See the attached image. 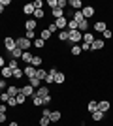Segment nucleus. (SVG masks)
I'll use <instances>...</instances> for the list:
<instances>
[{
	"label": "nucleus",
	"instance_id": "15",
	"mask_svg": "<svg viewBox=\"0 0 113 126\" xmlns=\"http://www.w3.org/2000/svg\"><path fill=\"white\" fill-rule=\"evenodd\" d=\"M23 72H25V77H28V79H32V77H36V68L34 66H23Z\"/></svg>",
	"mask_w": 113,
	"mask_h": 126
},
{
	"label": "nucleus",
	"instance_id": "8",
	"mask_svg": "<svg viewBox=\"0 0 113 126\" xmlns=\"http://www.w3.org/2000/svg\"><path fill=\"white\" fill-rule=\"evenodd\" d=\"M92 28H94V32H98V34H102V32L106 30V28H108V21H104V19H100V21H94Z\"/></svg>",
	"mask_w": 113,
	"mask_h": 126
},
{
	"label": "nucleus",
	"instance_id": "37",
	"mask_svg": "<svg viewBox=\"0 0 113 126\" xmlns=\"http://www.w3.org/2000/svg\"><path fill=\"white\" fill-rule=\"evenodd\" d=\"M32 6H34V10H43V6H45V0H34Z\"/></svg>",
	"mask_w": 113,
	"mask_h": 126
},
{
	"label": "nucleus",
	"instance_id": "19",
	"mask_svg": "<svg viewBox=\"0 0 113 126\" xmlns=\"http://www.w3.org/2000/svg\"><path fill=\"white\" fill-rule=\"evenodd\" d=\"M91 119H92V122H102L104 119H106V113H102V111H94V113H91Z\"/></svg>",
	"mask_w": 113,
	"mask_h": 126
},
{
	"label": "nucleus",
	"instance_id": "48",
	"mask_svg": "<svg viewBox=\"0 0 113 126\" xmlns=\"http://www.w3.org/2000/svg\"><path fill=\"white\" fill-rule=\"evenodd\" d=\"M79 47H81V51H83V53L91 51V45H89V43H83V42H81V43H79Z\"/></svg>",
	"mask_w": 113,
	"mask_h": 126
},
{
	"label": "nucleus",
	"instance_id": "33",
	"mask_svg": "<svg viewBox=\"0 0 113 126\" xmlns=\"http://www.w3.org/2000/svg\"><path fill=\"white\" fill-rule=\"evenodd\" d=\"M6 105H8V107H10L11 111L15 109V107H17V100H15V96H10V100L6 102Z\"/></svg>",
	"mask_w": 113,
	"mask_h": 126
},
{
	"label": "nucleus",
	"instance_id": "11",
	"mask_svg": "<svg viewBox=\"0 0 113 126\" xmlns=\"http://www.w3.org/2000/svg\"><path fill=\"white\" fill-rule=\"evenodd\" d=\"M109 109H111V102H109V100H98V111L108 113Z\"/></svg>",
	"mask_w": 113,
	"mask_h": 126
},
{
	"label": "nucleus",
	"instance_id": "17",
	"mask_svg": "<svg viewBox=\"0 0 113 126\" xmlns=\"http://www.w3.org/2000/svg\"><path fill=\"white\" fill-rule=\"evenodd\" d=\"M38 38H42V40H43V42H45V43H47V42H51V40H53V34H51V32H49L47 30V28H43V30L42 32H40V34H38Z\"/></svg>",
	"mask_w": 113,
	"mask_h": 126
},
{
	"label": "nucleus",
	"instance_id": "36",
	"mask_svg": "<svg viewBox=\"0 0 113 126\" xmlns=\"http://www.w3.org/2000/svg\"><path fill=\"white\" fill-rule=\"evenodd\" d=\"M38 124H40V126H49V124H51V121H49V117H42V115H40Z\"/></svg>",
	"mask_w": 113,
	"mask_h": 126
},
{
	"label": "nucleus",
	"instance_id": "42",
	"mask_svg": "<svg viewBox=\"0 0 113 126\" xmlns=\"http://www.w3.org/2000/svg\"><path fill=\"white\" fill-rule=\"evenodd\" d=\"M51 102H53V96H51V94H49V96H45V98H42L43 107H49V105H51Z\"/></svg>",
	"mask_w": 113,
	"mask_h": 126
},
{
	"label": "nucleus",
	"instance_id": "40",
	"mask_svg": "<svg viewBox=\"0 0 113 126\" xmlns=\"http://www.w3.org/2000/svg\"><path fill=\"white\" fill-rule=\"evenodd\" d=\"M32 105H34V107H43L42 98H40V96H32Z\"/></svg>",
	"mask_w": 113,
	"mask_h": 126
},
{
	"label": "nucleus",
	"instance_id": "52",
	"mask_svg": "<svg viewBox=\"0 0 113 126\" xmlns=\"http://www.w3.org/2000/svg\"><path fill=\"white\" fill-rule=\"evenodd\" d=\"M4 66H8V62H6L4 55H0V68H4Z\"/></svg>",
	"mask_w": 113,
	"mask_h": 126
},
{
	"label": "nucleus",
	"instance_id": "32",
	"mask_svg": "<svg viewBox=\"0 0 113 126\" xmlns=\"http://www.w3.org/2000/svg\"><path fill=\"white\" fill-rule=\"evenodd\" d=\"M43 17H45V11H43V10H34L32 19H36V21L40 23V19H43Z\"/></svg>",
	"mask_w": 113,
	"mask_h": 126
},
{
	"label": "nucleus",
	"instance_id": "22",
	"mask_svg": "<svg viewBox=\"0 0 113 126\" xmlns=\"http://www.w3.org/2000/svg\"><path fill=\"white\" fill-rule=\"evenodd\" d=\"M32 57H34V55H32V53H30V51H25V53H23L21 60H23V62H25V66H28V64L32 62Z\"/></svg>",
	"mask_w": 113,
	"mask_h": 126
},
{
	"label": "nucleus",
	"instance_id": "55",
	"mask_svg": "<svg viewBox=\"0 0 113 126\" xmlns=\"http://www.w3.org/2000/svg\"><path fill=\"white\" fill-rule=\"evenodd\" d=\"M4 11H6V8H4V6H0V15H2Z\"/></svg>",
	"mask_w": 113,
	"mask_h": 126
},
{
	"label": "nucleus",
	"instance_id": "5",
	"mask_svg": "<svg viewBox=\"0 0 113 126\" xmlns=\"http://www.w3.org/2000/svg\"><path fill=\"white\" fill-rule=\"evenodd\" d=\"M55 74H57V66H51V68L47 70V77L43 79V81H45V85H55Z\"/></svg>",
	"mask_w": 113,
	"mask_h": 126
},
{
	"label": "nucleus",
	"instance_id": "56",
	"mask_svg": "<svg viewBox=\"0 0 113 126\" xmlns=\"http://www.w3.org/2000/svg\"><path fill=\"white\" fill-rule=\"evenodd\" d=\"M0 92H2V90H0Z\"/></svg>",
	"mask_w": 113,
	"mask_h": 126
},
{
	"label": "nucleus",
	"instance_id": "26",
	"mask_svg": "<svg viewBox=\"0 0 113 126\" xmlns=\"http://www.w3.org/2000/svg\"><path fill=\"white\" fill-rule=\"evenodd\" d=\"M94 34H92V32H85V34H83V43H89V45H91L92 42H94Z\"/></svg>",
	"mask_w": 113,
	"mask_h": 126
},
{
	"label": "nucleus",
	"instance_id": "18",
	"mask_svg": "<svg viewBox=\"0 0 113 126\" xmlns=\"http://www.w3.org/2000/svg\"><path fill=\"white\" fill-rule=\"evenodd\" d=\"M42 64H43V57H42V55H34L30 66H34V68L38 70V68H42Z\"/></svg>",
	"mask_w": 113,
	"mask_h": 126
},
{
	"label": "nucleus",
	"instance_id": "14",
	"mask_svg": "<svg viewBox=\"0 0 113 126\" xmlns=\"http://www.w3.org/2000/svg\"><path fill=\"white\" fill-rule=\"evenodd\" d=\"M0 77H2V79H6V81H8V79H11V77H13V70H11V68H8V66L0 68Z\"/></svg>",
	"mask_w": 113,
	"mask_h": 126
},
{
	"label": "nucleus",
	"instance_id": "12",
	"mask_svg": "<svg viewBox=\"0 0 113 126\" xmlns=\"http://www.w3.org/2000/svg\"><path fill=\"white\" fill-rule=\"evenodd\" d=\"M21 10H23V13L27 15V19L34 15V6H32V2H27V4H23V8H21Z\"/></svg>",
	"mask_w": 113,
	"mask_h": 126
},
{
	"label": "nucleus",
	"instance_id": "35",
	"mask_svg": "<svg viewBox=\"0 0 113 126\" xmlns=\"http://www.w3.org/2000/svg\"><path fill=\"white\" fill-rule=\"evenodd\" d=\"M111 38H113V30L111 28H106V30L102 32V40L106 42V40H111Z\"/></svg>",
	"mask_w": 113,
	"mask_h": 126
},
{
	"label": "nucleus",
	"instance_id": "9",
	"mask_svg": "<svg viewBox=\"0 0 113 126\" xmlns=\"http://www.w3.org/2000/svg\"><path fill=\"white\" fill-rule=\"evenodd\" d=\"M49 94H51V89H49L47 85L43 83L42 87H40V89H36V94H34V96H40V98H45V96H49Z\"/></svg>",
	"mask_w": 113,
	"mask_h": 126
},
{
	"label": "nucleus",
	"instance_id": "45",
	"mask_svg": "<svg viewBox=\"0 0 113 126\" xmlns=\"http://www.w3.org/2000/svg\"><path fill=\"white\" fill-rule=\"evenodd\" d=\"M8 100H10V94H8L6 90H4V92H0V102H2V104H6Z\"/></svg>",
	"mask_w": 113,
	"mask_h": 126
},
{
	"label": "nucleus",
	"instance_id": "24",
	"mask_svg": "<svg viewBox=\"0 0 113 126\" xmlns=\"http://www.w3.org/2000/svg\"><path fill=\"white\" fill-rule=\"evenodd\" d=\"M23 53H25V51H23V49H19V47H15V49H13V51H11V53H10V58H15V60H19V58H21V57H23Z\"/></svg>",
	"mask_w": 113,
	"mask_h": 126
},
{
	"label": "nucleus",
	"instance_id": "53",
	"mask_svg": "<svg viewBox=\"0 0 113 126\" xmlns=\"http://www.w3.org/2000/svg\"><path fill=\"white\" fill-rule=\"evenodd\" d=\"M0 6H4V8L6 6H11V0H0Z\"/></svg>",
	"mask_w": 113,
	"mask_h": 126
},
{
	"label": "nucleus",
	"instance_id": "4",
	"mask_svg": "<svg viewBox=\"0 0 113 126\" xmlns=\"http://www.w3.org/2000/svg\"><path fill=\"white\" fill-rule=\"evenodd\" d=\"M38 26H40V23H38L36 19H32V17H28L27 21L23 23V28H25V32H27V30H36Z\"/></svg>",
	"mask_w": 113,
	"mask_h": 126
},
{
	"label": "nucleus",
	"instance_id": "54",
	"mask_svg": "<svg viewBox=\"0 0 113 126\" xmlns=\"http://www.w3.org/2000/svg\"><path fill=\"white\" fill-rule=\"evenodd\" d=\"M8 126H19V122H17V121H10V122H8Z\"/></svg>",
	"mask_w": 113,
	"mask_h": 126
},
{
	"label": "nucleus",
	"instance_id": "1",
	"mask_svg": "<svg viewBox=\"0 0 113 126\" xmlns=\"http://www.w3.org/2000/svg\"><path fill=\"white\" fill-rule=\"evenodd\" d=\"M2 43H4V49H6V53H8V55H10V53H11L13 49L17 47V42H15V38H13V36H10V34H8V36H4Z\"/></svg>",
	"mask_w": 113,
	"mask_h": 126
},
{
	"label": "nucleus",
	"instance_id": "30",
	"mask_svg": "<svg viewBox=\"0 0 113 126\" xmlns=\"http://www.w3.org/2000/svg\"><path fill=\"white\" fill-rule=\"evenodd\" d=\"M36 77L40 79V81H43V79L47 77V70H45V68H38L36 70Z\"/></svg>",
	"mask_w": 113,
	"mask_h": 126
},
{
	"label": "nucleus",
	"instance_id": "43",
	"mask_svg": "<svg viewBox=\"0 0 113 126\" xmlns=\"http://www.w3.org/2000/svg\"><path fill=\"white\" fill-rule=\"evenodd\" d=\"M57 8H60V10H68V0H57Z\"/></svg>",
	"mask_w": 113,
	"mask_h": 126
},
{
	"label": "nucleus",
	"instance_id": "51",
	"mask_svg": "<svg viewBox=\"0 0 113 126\" xmlns=\"http://www.w3.org/2000/svg\"><path fill=\"white\" fill-rule=\"evenodd\" d=\"M8 109H10V107H8L6 104H0V113H10Z\"/></svg>",
	"mask_w": 113,
	"mask_h": 126
},
{
	"label": "nucleus",
	"instance_id": "50",
	"mask_svg": "<svg viewBox=\"0 0 113 126\" xmlns=\"http://www.w3.org/2000/svg\"><path fill=\"white\" fill-rule=\"evenodd\" d=\"M8 122V113H0V124Z\"/></svg>",
	"mask_w": 113,
	"mask_h": 126
},
{
	"label": "nucleus",
	"instance_id": "23",
	"mask_svg": "<svg viewBox=\"0 0 113 126\" xmlns=\"http://www.w3.org/2000/svg\"><path fill=\"white\" fill-rule=\"evenodd\" d=\"M87 111H89V113H94V111H98V102H96V100L87 102Z\"/></svg>",
	"mask_w": 113,
	"mask_h": 126
},
{
	"label": "nucleus",
	"instance_id": "41",
	"mask_svg": "<svg viewBox=\"0 0 113 126\" xmlns=\"http://www.w3.org/2000/svg\"><path fill=\"white\" fill-rule=\"evenodd\" d=\"M23 75H25L23 68H15V70H13V79H21Z\"/></svg>",
	"mask_w": 113,
	"mask_h": 126
},
{
	"label": "nucleus",
	"instance_id": "49",
	"mask_svg": "<svg viewBox=\"0 0 113 126\" xmlns=\"http://www.w3.org/2000/svg\"><path fill=\"white\" fill-rule=\"evenodd\" d=\"M51 111H53L51 107H43V109H42V117H49V115H51Z\"/></svg>",
	"mask_w": 113,
	"mask_h": 126
},
{
	"label": "nucleus",
	"instance_id": "10",
	"mask_svg": "<svg viewBox=\"0 0 113 126\" xmlns=\"http://www.w3.org/2000/svg\"><path fill=\"white\" fill-rule=\"evenodd\" d=\"M49 121H51V124H57L59 121H62V111L53 109V111H51V115H49Z\"/></svg>",
	"mask_w": 113,
	"mask_h": 126
},
{
	"label": "nucleus",
	"instance_id": "28",
	"mask_svg": "<svg viewBox=\"0 0 113 126\" xmlns=\"http://www.w3.org/2000/svg\"><path fill=\"white\" fill-rule=\"evenodd\" d=\"M68 51H70V55H72V57H81V53H83L79 45H72V47L68 49Z\"/></svg>",
	"mask_w": 113,
	"mask_h": 126
},
{
	"label": "nucleus",
	"instance_id": "31",
	"mask_svg": "<svg viewBox=\"0 0 113 126\" xmlns=\"http://www.w3.org/2000/svg\"><path fill=\"white\" fill-rule=\"evenodd\" d=\"M28 85H30L32 89H40V87H42V81L38 77H32V79H28Z\"/></svg>",
	"mask_w": 113,
	"mask_h": 126
},
{
	"label": "nucleus",
	"instance_id": "7",
	"mask_svg": "<svg viewBox=\"0 0 113 126\" xmlns=\"http://www.w3.org/2000/svg\"><path fill=\"white\" fill-rule=\"evenodd\" d=\"M19 92H21V94H25L28 98V96H30V98H32L34 94H36V89H32V87H30V85H23V87H19Z\"/></svg>",
	"mask_w": 113,
	"mask_h": 126
},
{
	"label": "nucleus",
	"instance_id": "3",
	"mask_svg": "<svg viewBox=\"0 0 113 126\" xmlns=\"http://www.w3.org/2000/svg\"><path fill=\"white\" fill-rule=\"evenodd\" d=\"M81 13H83V17H85L87 21H89V19H92V17L96 15V8H94V6H83V10H81Z\"/></svg>",
	"mask_w": 113,
	"mask_h": 126
},
{
	"label": "nucleus",
	"instance_id": "44",
	"mask_svg": "<svg viewBox=\"0 0 113 126\" xmlns=\"http://www.w3.org/2000/svg\"><path fill=\"white\" fill-rule=\"evenodd\" d=\"M8 68H11V70L19 68V60H15V58H10V62H8Z\"/></svg>",
	"mask_w": 113,
	"mask_h": 126
},
{
	"label": "nucleus",
	"instance_id": "27",
	"mask_svg": "<svg viewBox=\"0 0 113 126\" xmlns=\"http://www.w3.org/2000/svg\"><path fill=\"white\" fill-rule=\"evenodd\" d=\"M45 45H47V43L43 42L42 38H36V40L32 42V47H36V49H45Z\"/></svg>",
	"mask_w": 113,
	"mask_h": 126
},
{
	"label": "nucleus",
	"instance_id": "38",
	"mask_svg": "<svg viewBox=\"0 0 113 126\" xmlns=\"http://www.w3.org/2000/svg\"><path fill=\"white\" fill-rule=\"evenodd\" d=\"M47 30L51 32L53 36H55V34H59V28H57V25H55L53 21H51V23H49V25H47Z\"/></svg>",
	"mask_w": 113,
	"mask_h": 126
},
{
	"label": "nucleus",
	"instance_id": "47",
	"mask_svg": "<svg viewBox=\"0 0 113 126\" xmlns=\"http://www.w3.org/2000/svg\"><path fill=\"white\" fill-rule=\"evenodd\" d=\"M6 89H8V81H6V79H2V77H0V90L4 92Z\"/></svg>",
	"mask_w": 113,
	"mask_h": 126
},
{
	"label": "nucleus",
	"instance_id": "29",
	"mask_svg": "<svg viewBox=\"0 0 113 126\" xmlns=\"http://www.w3.org/2000/svg\"><path fill=\"white\" fill-rule=\"evenodd\" d=\"M15 100H17V107H23V105L27 104V96H25V94H21V92H19V94L15 96Z\"/></svg>",
	"mask_w": 113,
	"mask_h": 126
},
{
	"label": "nucleus",
	"instance_id": "20",
	"mask_svg": "<svg viewBox=\"0 0 113 126\" xmlns=\"http://www.w3.org/2000/svg\"><path fill=\"white\" fill-rule=\"evenodd\" d=\"M68 38H70V32H68V30H60L59 34H57V40H59V42H62V43L68 42Z\"/></svg>",
	"mask_w": 113,
	"mask_h": 126
},
{
	"label": "nucleus",
	"instance_id": "2",
	"mask_svg": "<svg viewBox=\"0 0 113 126\" xmlns=\"http://www.w3.org/2000/svg\"><path fill=\"white\" fill-rule=\"evenodd\" d=\"M15 42H17V47L23 49V51H28V49L32 47V42L27 40L25 36H15Z\"/></svg>",
	"mask_w": 113,
	"mask_h": 126
},
{
	"label": "nucleus",
	"instance_id": "16",
	"mask_svg": "<svg viewBox=\"0 0 113 126\" xmlns=\"http://www.w3.org/2000/svg\"><path fill=\"white\" fill-rule=\"evenodd\" d=\"M64 83H66V74L60 72V70H57V74H55V85H64Z\"/></svg>",
	"mask_w": 113,
	"mask_h": 126
},
{
	"label": "nucleus",
	"instance_id": "34",
	"mask_svg": "<svg viewBox=\"0 0 113 126\" xmlns=\"http://www.w3.org/2000/svg\"><path fill=\"white\" fill-rule=\"evenodd\" d=\"M25 38L30 40V42H34V40L38 38V34H36V30H27V32H25Z\"/></svg>",
	"mask_w": 113,
	"mask_h": 126
},
{
	"label": "nucleus",
	"instance_id": "39",
	"mask_svg": "<svg viewBox=\"0 0 113 126\" xmlns=\"http://www.w3.org/2000/svg\"><path fill=\"white\" fill-rule=\"evenodd\" d=\"M66 30H68V32H72V30H77V23H75L74 19H70V21H68V26H66Z\"/></svg>",
	"mask_w": 113,
	"mask_h": 126
},
{
	"label": "nucleus",
	"instance_id": "46",
	"mask_svg": "<svg viewBox=\"0 0 113 126\" xmlns=\"http://www.w3.org/2000/svg\"><path fill=\"white\" fill-rule=\"evenodd\" d=\"M45 6H49V10H55L57 8V0H45Z\"/></svg>",
	"mask_w": 113,
	"mask_h": 126
},
{
	"label": "nucleus",
	"instance_id": "6",
	"mask_svg": "<svg viewBox=\"0 0 113 126\" xmlns=\"http://www.w3.org/2000/svg\"><path fill=\"white\" fill-rule=\"evenodd\" d=\"M104 47H106V42H104L102 38H94V42L91 43V51H94V53H96V51H102Z\"/></svg>",
	"mask_w": 113,
	"mask_h": 126
},
{
	"label": "nucleus",
	"instance_id": "21",
	"mask_svg": "<svg viewBox=\"0 0 113 126\" xmlns=\"http://www.w3.org/2000/svg\"><path fill=\"white\" fill-rule=\"evenodd\" d=\"M51 17H53V21H57V19H60V17H64V10H60V8L51 10Z\"/></svg>",
	"mask_w": 113,
	"mask_h": 126
},
{
	"label": "nucleus",
	"instance_id": "25",
	"mask_svg": "<svg viewBox=\"0 0 113 126\" xmlns=\"http://www.w3.org/2000/svg\"><path fill=\"white\" fill-rule=\"evenodd\" d=\"M6 92H8L10 96H17V94H19V87H17V85H8Z\"/></svg>",
	"mask_w": 113,
	"mask_h": 126
},
{
	"label": "nucleus",
	"instance_id": "13",
	"mask_svg": "<svg viewBox=\"0 0 113 126\" xmlns=\"http://www.w3.org/2000/svg\"><path fill=\"white\" fill-rule=\"evenodd\" d=\"M68 17H60V19H57V21H53L55 25H57V28H59V32L60 30H66V26H68Z\"/></svg>",
	"mask_w": 113,
	"mask_h": 126
}]
</instances>
